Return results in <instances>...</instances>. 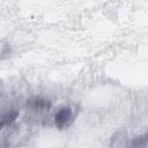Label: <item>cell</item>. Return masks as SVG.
Instances as JSON below:
<instances>
[{
    "label": "cell",
    "instance_id": "cell-1",
    "mask_svg": "<svg viewBox=\"0 0 148 148\" xmlns=\"http://www.w3.org/2000/svg\"><path fill=\"white\" fill-rule=\"evenodd\" d=\"M71 119H72V110L68 106L60 108L57 111V113L54 114V121H56V125L59 128H62V127L67 126L69 124Z\"/></svg>",
    "mask_w": 148,
    "mask_h": 148
},
{
    "label": "cell",
    "instance_id": "cell-2",
    "mask_svg": "<svg viewBox=\"0 0 148 148\" xmlns=\"http://www.w3.org/2000/svg\"><path fill=\"white\" fill-rule=\"evenodd\" d=\"M29 105L32 106L34 109H37V110H42V109H49L50 108V102L46 101V99H43V98H35V99H31L29 102Z\"/></svg>",
    "mask_w": 148,
    "mask_h": 148
},
{
    "label": "cell",
    "instance_id": "cell-3",
    "mask_svg": "<svg viewBox=\"0 0 148 148\" xmlns=\"http://www.w3.org/2000/svg\"><path fill=\"white\" fill-rule=\"evenodd\" d=\"M17 112L16 111H9L8 113H6L3 117H2V119H1V127H3L5 125H7V124H10L12 121H14L15 120V118L17 117Z\"/></svg>",
    "mask_w": 148,
    "mask_h": 148
},
{
    "label": "cell",
    "instance_id": "cell-4",
    "mask_svg": "<svg viewBox=\"0 0 148 148\" xmlns=\"http://www.w3.org/2000/svg\"><path fill=\"white\" fill-rule=\"evenodd\" d=\"M147 143H148L147 136H145V138H136V139L132 142V146H146Z\"/></svg>",
    "mask_w": 148,
    "mask_h": 148
}]
</instances>
